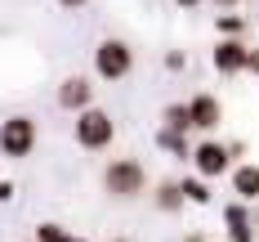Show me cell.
<instances>
[{"label":"cell","instance_id":"obj_21","mask_svg":"<svg viewBox=\"0 0 259 242\" xmlns=\"http://www.w3.org/2000/svg\"><path fill=\"white\" fill-rule=\"evenodd\" d=\"M175 5H179V9H201L206 0H175Z\"/></svg>","mask_w":259,"mask_h":242},{"label":"cell","instance_id":"obj_15","mask_svg":"<svg viewBox=\"0 0 259 242\" xmlns=\"http://www.w3.org/2000/svg\"><path fill=\"white\" fill-rule=\"evenodd\" d=\"M31 242H72V233H67L63 224L45 220V224H36V238H31Z\"/></svg>","mask_w":259,"mask_h":242},{"label":"cell","instance_id":"obj_27","mask_svg":"<svg viewBox=\"0 0 259 242\" xmlns=\"http://www.w3.org/2000/svg\"><path fill=\"white\" fill-rule=\"evenodd\" d=\"M27 242H31V238H27Z\"/></svg>","mask_w":259,"mask_h":242},{"label":"cell","instance_id":"obj_2","mask_svg":"<svg viewBox=\"0 0 259 242\" xmlns=\"http://www.w3.org/2000/svg\"><path fill=\"white\" fill-rule=\"evenodd\" d=\"M36 144H40V121H36V117L14 112V117H5V121H0V157L23 161V157L36 153Z\"/></svg>","mask_w":259,"mask_h":242},{"label":"cell","instance_id":"obj_9","mask_svg":"<svg viewBox=\"0 0 259 242\" xmlns=\"http://www.w3.org/2000/svg\"><path fill=\"white\" fill-rule=\"evenodd\" d=\"M224 224H228V242H255V215L246 202H228L224 206Z\"/></svg>","mask_w":259,"mask_h":242},{"label":"cell","instance_id":"obj_24","mask_svg":"<svg viewBox=\"0 0 259 242\" xmlns=\"http://www.w3.org/2000/svg\"><path fill=\"white\" fill-rule=\"evenodd\" d=\"M112 242H130V238H112Z\"/></svg>","mask_w":259,"mask_h":242},{"label":"cell","instance_id":"obj_11","mask_svg":"<svg viewBox=\"0 0 259 242\" xmlns=\"http://www.w3.org/2000/svg\"><path fill=\"white\" fill-rule=\"evenodd\" d=\"M156 148H161V153H170V157H192V139H188V134L183 130H170V126H161V130H156Z\"/></svg>","mask_w":259,"mask_h":242},{"label":"cell","instance_id":"obj_25","mask_svg":"<svg viewBox=\"0 0 259 242\" xmlns=\"http://www.w3.org/2000/svg\"><path fill=\"white\" fill-rule=\"evenodd\" d=\"M72 242H85V238H72Z\"/></svg>","mask_w":259,"mask_h":242},{"label":"cell","instance_id":"obj_14","mask_svg":"<svg viewBox=\"0 0 259 242\" xmlns=\"http://www.w3.org/2000/svg\"><path fill=\"white\" fill-rule=\"evenodd\" d=\"M161 126H170V130H192V117H188V103H165L161 108Z\"/></svg>","mask_w":259,"mask_h":242},{"label":"cell","instance_id":"obj_20","mask_svg":"<svg viewBox=\"0 0 259 242\" xmlns=\"http://www.w3.org/2000/svg\"><path fill=\"white\" fill-rule=\"evenodd\" d=\"M9 197H14V184H9V180H0V202H9Z\"/></svg>","mask_w":259,"mask_h":242},{"label":"cell","instance_id":"obj_23","mask_svg":"<svg viewBox=\"0 0 259 242\" xmlns=\"http://www.w3.org/2000/svg\"><path fill=\"white\" fill-rule=\"evenodd\" d=\"M183 242H210V238H206V233H188Z\"/></svg>","mask_w":259,"mask_h":242},{"label":"cell","instance_id":"obj_16","mask_svg":"<svg viewBox=\"0 0 259 242\" xmlns=\"http://www.w3.org/2000/svg\"><path fill=\"white\" fill-rule=\"evenodd\" d=\"M214 27H219V36H246V18L241 14H219Z\"/></svg>","mask_w":259,"mask_h":242},{"label":"cell","instance_id":"obj_10","mask_svg":"<svg viewBox=\"0 0 259 242\" xmlns=\"http://www.w3.org/2000/svg\"><path fill=\"white\" fill-rule=\"evenodd\" d=\"M228 180H233V197L237 202H259V166L255 161H237L233 170H228Z\"/></svg>","mask_w":259,"mask_h":242},{"label":"cell","instance_id":"obj_18","mask_svg":"<svg viewBox=\"0 0 259 242\" xmlns=\"http://www.w3.org/2000/svg\"><path fill=\"white\" fill-rule=\"evenodd\" d=\"M246 72H250V77H259V50H250V58H246Z\"/></svg>","mask_w":259,"mask_h":242},{"label":"cell","instance_id":"obj_12","mask_svg":"<svg viewBox=\"0 0 259 242\" xmlns=\"http://www.w3.org/2000/svg\"><path fill=\"white\" fill-rule=\"evenodd\" d=\"M152 202H156V211H165V215H175V211H183V188H179V180H161L156 184V193H152Z\"/></svg>","mask_w":259,"mask_h":242},{"label":"cell","instance_id":"obj_8","mask_svg":"<svg viewBox=\"0 0 259 242\" xmlns=\"http://www.w3.org/2000/svg\"><path fill=\"white\" fill-rule=\"evenodd\" d=\"M188 117H192V130H201V134H214L219 130V121H224V103L214 99V94H192L188 99Z\"/></svg>","mask_w":259,"mask_h":242},{"label":"cell","instance_id":"obj_4","mask_svg":"<svg viewBox=\"0 0 259 242\" xmlns=\"http://www.w3.org/2000/svg\"><path fill=\"white\" fill-rule=\"evenodd\" d=\"M134 72V45L121 36H103L94 45V77L99 81H125Z\"/></svg>","mask_w":259,"mask_h":242},{"label":"cell","instance_id":"obj_1","mask_svg":"<svg viewBox=\"0 0 259 242\" xmlns=\"http://www.w3.org/2000/svg\"><path fill=\"white\" fill-rule=\"evenodd\" d=\"M103 188L116 197V202H134L148 193V170L139 157H112L103 166Z\"/></svg>","mask_w":259,"mask_h":242},{"label":"cell","instance_id":"obj_3","mask_svg":"<svg viewBox=\"0 0 259 242\" xmlns=\"http://www.w3.org/2000/svg\"><path fill=\"white\" fill-rule=\"evenodd\" d=\"M72 139H76V148H85V153H103V148H112V139H116L112 112H103V108H85V112H76Z\"/></svg>","mask_w":259,"mask_h":242},{"label":"cell","instance_id":"obj_7","mask_svg":"<svg viewBox=\"0 0 259 242\" xmlns=\"http://www.w3.org/2000/svg\"><path fill=\"white\" fill-rule=\"evenodd\" d=\"M54 99H58L63 112L76 117V112H85V108H94V81H90V77H63Z\"/></svg>","mask_w":259,"mask_h":242},{"label":"cell","instance_id":"obj_26","mask_svg":"<svg viewBox=\"0 0 259 242\" xmlns=\"http://www.w3.org/2000/svg\"><path fill=\"white\" fill-rule=\"evenodd\" d=\"M255 224H259V215H255Z\"/></svg>","mask_w":259,"mask_h":242},{"label":"cell","instance_id":"obj_13","mask_svg":"<svg viewBox=\"0 0 259 242\" xmlns=\"http://www.w3.org/2000/svg\"><path fill=\"white\" fill-rule=\"evenodd\" d=\"M183 197L192 202V206H210L214 202V193H210V180H201V175H188V180H179Z\"/></svg>","mask_w":259,"mask_h":242},{"label":"cell","instance_id":"obj_19","mask_svg":"<svg viewBox=\"0 0 259 242\" xmlns=\"http://www.w3.org/2000/svg\"><path fill=\"white\" fill-rule=\"evenodd\" d=\"M54 5H58V9H85L90 0H54Z\"/></svg>","mask_w":259,"mask_h":242},{"label":"cell","instance_id":"obj_22","mask_svg":"<svg viewBox=\"0 0 259 242\" xmlns=\"http://www.w3.org/2000/svg\"><path fill=\"white\" fill-rule=\"evenodd\" d=\"M210 5H219V9H237L241 0H210Z\"/></svg>","mask_w":259,"mask_h":242},{"label":"cell","instance_id":"obj_6","mask_svg":"<svg viewBox=\"0 0 259 242\" xmlns=\"http://www.w3.org/2000/svg\"><path fill=\"white\" fill-rule=\"evenodd\" d=\"M246 58H250V45L241 36H219L214 50H210V63H214L219 77H241L246 72Z\"/></svg>","mask_w":259,"mask_h":242},{"label":"cell","instance_id":"obj_5","mask_svg":"<svg viewBox=\"0 0 259 242\" xmlns=\"http://www.w3.org/2000/svg\"><path fill=\"white\" fill-rule=\"evenodd\" d=\"M188 161H192V170H197L201 180H219V175H228L237 166L224 139H201V144H192V157Z\"/></svg>","mask_w":259,"mask_h":242},{"label":"cell","instance_id":"obj_17","mask_svg":"<svg viewBox=\"0 0 259 242\" xmlns=\"http://www.w3.org/2000/svg\"><path fill=\"white\" fill-rule=\"evenodd\" d=\"M188 67V50H165V72H183Z\"/></svg>","mask_w":259,"mask_h":242}]
</instances>
